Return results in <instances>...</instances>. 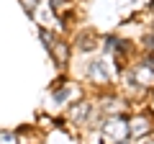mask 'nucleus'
<instances>
[{
	"label": "nucleus",
	"mask_w": 154,
	"mask_h": 144,
	"mask_svg": "<svg viewBox=\"0 0 154 144\" xmlns=\"http://www.w3.org/2000/svg\"><path fill=\"white\" fill-rule=\"evenodd\" d=\"M103 131H105V136H108V139L123 142V139H126V134H128V124H126V118L116 116V118H108V121H105Z\"/></svg>",
	"instance_id": "f257e3e1"
},
{
	"label": "nucleus",
	"mask_w": 154,
	"mask_h": 144,
	"mask_svg": "<svg viewBox=\"0 0 154 144\" xmlns=\"http://www.w3.org/2000/svg\"><path fill=\"white\" fill-rule=\"evenodd\" d=\"M149 131H152V124H149L146 116H136V118H131V121H128V134H131L134 139L146 136Z\"/></svg>",
	"instance_id": "f03ea898"
},
{
	"label": "nucleus",
	"mask_w": 154,
	"mask_h": 144,
	"mask_svg": "<svg viewBox=\"0 0 154 144\" xmlns=\"http://www.w3.org/2000/svg\"><path fill=\"white\" fill-rule=\"evenodd\" d=\"M88 75L93 80H98V83H105V80L110 77V70H108V64H105L103 59H95V62L88 64Z\"/></svg>",
	"instance_id": "7ed1b4c3"
},
{
	"label": "nucleus",
	"mask_w": 154,
	"mask_h": 144,
	"mask_svg": "<svg viewBox=\"0 0 154 144\" xmlns=\"http://www.w3.org/2000/svg\"><path fill=\"white\" fill-rule=\"evenodd\" d=\"M98 36H95L93 31H82L80 36H77V49L80 52H90V49H95V44H98Z\"/></svg>",
	"instance_id": "20e7f679"
},
{
	"label": "nucleus",
	"mask_w": 154,
	"mask_h": 144,
	"mask_svg": "<svg viewBox=\"0 0 154 144\" xmlns=\"http://www.w3.org/2000/svg\"><path fill=\"white\" fill-rule=\"evenodd\" d=\"M49 54L57 59V64H64V62H67V54H69V46H67V41H57V39H54V46H51Z\"/></svg>",
	"instance_id": "39448f33"
},
{
	"label": "nucleus",
	"mask_w": 154,
	"mask_h": 144,
	"mask_svg": "<svg viewBox=\"0 0 154 144\" xmlns=\"http://www.w3.org/2000/svg\"><path fill=\"white\" fill-rule=\"evenodd\" d=\"M88 111H90V105H88V103H77L75 108L69 111V118H72V121H82Z\"/></svg>",
	"instance_id": "423d86ee"
},
{
	"label": "nucleus",
	"mask_w": 154,
	"mask_h": 144,
	"mask_svg": "<svg viewBox=\"0 0 154 144\" xmlns=\"http://www.w3.org/2000/svg\"><path fill=\"white\" fill-rule=\"evenodd\" d=\"M38 36H41V41H44V46H46V52H51V46H54V36H51L46 28H38Z\"/></svg>",
	"instance_id": "0eeeda50"
},
{
	"label": "nucleus",
	"mask_w": 154,
	"mask_h": 144,
	"mask_svg": "<svg viewBox=\"0 0 154 144\" xmlns=\"http://www.w3.org/2000/svg\"><path fill=\"white\" fill-rule=\"evenodd\" d=\"M0 144H18V136L13 131H0Z\"/></svg>",
	"instance_id": "6e6552de"
},
{
	"label": "nucleus",
	"mask_w": 154,
	"mask_h": 144,
	"mask_svg": "<svg viewBox=\"0 0 154 144\" xmlns=\"http://www.w3.org/2000/svg\"><path fill=\"white\" fill-rule=\"evenodd\" d=\"M69 95H72V88H64V90H57V93L51 95V98H54L57 103H64V100L69 98Z\"/></svg>",
	"instance_id": "1a4fd4ad"
},
{
	"label": "nucleus",
	"mask_w": 154,
	"mask_h": 144,
	"mask_svg": "<svg viewBox=\"0 0 154 144\" xmlns=\"http://www.w3.org/2000/svg\"><path fill=\"white\" fill-rule=\"evenodd\" d=\"M21 3H23V8H26L28 13H31L33 8H36V0H21Z\"/></svg>",
	"instance_id": "9d476101"
},
{
	"label": "nucleus",
	"mask_w": 154,
	"mask_h": 144,
	"mask_svg": "<svg viewBox=\"0 0 154 144\" xmlns=\"http://www.w3.org/2000/svg\"><path fill=\"white\" fill-rule=\"evenodd\" d=\"M64 3H72V0H51V5H54V8H62Z\"/></svg>",
	"instance_id": "9b49d317"
},
{
	"label": "nucleus",
	"mask_w": 154,
	"mask_h": 144,
	"mask_svg": "<svg viewBox=\"0 0 154 144\" xmlns=\"http://www.w3.org/2000/svg\"><path fill=\"white\" fill-rule=\"evenodd\" d=\"M146 49L154 52V36H149V39H146Z\"/></svg>",
	"instance_id": "f8f14e48"
},
{
	"label": "nucleus",
	"mask_w": 154,
	"mask_h": 144,
	"mask_svg": "<svg viewBox=\"0 0 154 144\" xmlns=\"http://www.w3.org/2000/svg\"><path fill=\"white\" fill-rule=\"evenodd\" d=\"M141 144H154V139H144V142Z\"/></svg>",
	"instance_id": "ddd939ff"
},
{
	"label": "nucleus",
	"mask_w": 154,
	"mask_h": 144,
	"mask_svg": "<svg viewBox=\"0 0 154 144\" xmlns=\"http://www.w3.org/2000/svg\"><path fill=\"white\" fill-rule=\"evenodd\" d=\"M116 144H131V142H128V139H123V142H116Z\"/></svg>",
	"instance_id": "4468645a"
}]
</instances>
